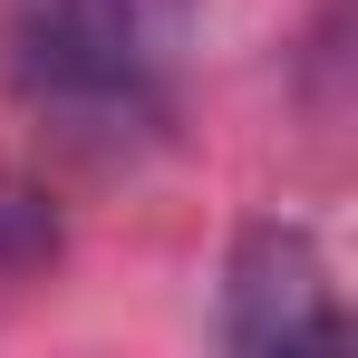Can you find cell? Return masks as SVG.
Instances as JSON below:
<instances>
[{
	"mask_svg": "<svg viewBox=\"0 0 358 358\" xmlns=\"http://www.w3.org/2000/svg\"><path fill=\"white\" fill-rule=\"evenodd\" d=\"M184 49L194 0H0V68L20 107L87 155L165 136Z\"/></svg>",
	"mask_w": 358,
	"mask_h": 358,
	"instance_id": "obj_1",
	"label": "cell"
},
{
	"mask_svg": "<svg viewBox=\"0 0 358 358\" xmlns=\"http://www.w3.org/2000/svg\"><path fill=\"white\" fill-rule=\"evenodd\" d=\"M349 310L329 281V252L310 223H242L223 262V349H300V339H339Z\"/></svg>",
	"mask_w": 358,
	"mask_h": 358,
	"instance_id": "obj_2",
	"label": "cell"
},
{
	"mask_svg": "<svg viewBox=\"0 0 358 358\" xmlns=\"http://www.w3.org/2000/svg\"><path fill=\"white\" fill-rule=\"evenodd\" d=\"M49 242H59V223H49V203H39L29 184H0V271L39 262Z\"/></svg>",
	"mask_w": 358,
	"mask_h": 358,
	"instance_id": "obj_3",
	"label": "cell"
}]
</instances>
